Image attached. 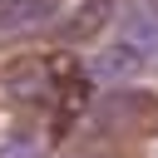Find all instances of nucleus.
I'll list each match as a JSON object with an SVG mask.
<instances>
[{
  "label": "nucleus",
  "instance_id": "f03ea898",
  "mask_svg": "<svg viewBox=\"0 0 158 158\" xmlns=\"http://www.w3.org/2000/svg\"><path fill=\"white\" fill-rule=\"evenodd\" d=\"M59 15V0H5L0 5V35H25L40 30L44 20Z\"/></svg>",
  "mask_w": 158,
  "mask_h": 158
},
{
  "label": "nucleus",
  "instance_id": "f257e3e1",
  "mask_svg": "<svg viewBox=\"0 0 158 158\" xmlns=\"http://www.w3.org/2000/svg\"><path fill=\"white\" fill-rule=\"evenodd\" d=\"M114 0H84L69 20H64V40L69 44H89V40H99L104 30H109V20H114Z\"/></svg>",
  "mask_w": 158,
  "mask_h": 158
},
{
  "label": "nucleus",
  "instance_id": "7ed1b4c3",
  "mask_svg": "<svg viewBox=\"0 0 158 158\" xmlns=\"http://www.w3.org/2000/svg\"><path fill=\"white\" fill-rule=\"evenodd\" d=\"M138 69H143V44H133V40H109L94 59L99 79H133Z\"/></svg>",
  "mask_w": 158,
  "mask_h": 158
},
{
  "label": "nucleus",
  "instance_id": "20e7f679",
  "mask_svg": "<svg viewBox=\"0 0 158 158\" xmlns=\"http://www.w3.org/2000/svg\"><path fill=\"white\" fill-rule=\"evenodd\" d=\"M74 158H114V153H74Z\"/></svg>",
  "mask_w": 158,
  "mask_h": 158
}]
</instances>
